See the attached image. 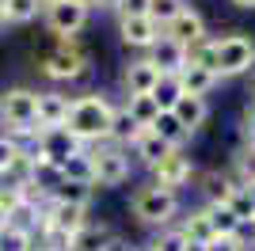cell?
<instances>
[{
    "label": "cell",
    "instance_id": "1",
    "mask_svg": "<svg viewBox=\"0 0 255 251\" xmlns=\"http://www.w3.org/2000/svg\"><path fill=\"white\" fill-rule=\"evenodd\" d=\"M111 118H115V99L107 92H84V95H73L65 129H69L84 148H96V145H107Z\"/></svg>",
    "mask_w": 255,
    "mask_h": 251
},
{
    "label": "cell",
    "instance_id": "2",
    "mask_svg": "<svg viewBox=\"0 0 255 251\" xmlns=\"http://www.w3.org/2000/svg\"><path fill=\"white\" fill-rule=\"evenodd\" d=\"M88 69H92V57H88V50L76 38H57V46L38 57V73L57 84L80 80V76H88Z\"/></svg>",
    "mask_w": 255,
    "mask_h": 251
},
{
    "label": "cell",
    "instance_id": "3",
    "mask_svg": "<svg viewBox=\"0 0 255 251\" xmlns=\"http://www.w3.org/2000/svg\"><path fill=\"white\" fill-rule=\"evenodd\" d=\"M129 213L141 221V225H156V229H168L175 213H179V194L171 190H160V187H137L129 194Z\"/></svg>",
    "mask_w": 255,
    "mask_h": 251
},
{
    "label": "cell",
    "instance_id": "4",
    "mask_svg": "<svg viewBox=\"0 0 255 251\" xmlns=\"http://www.w3.org/2000/svg\"><path fill=\"white\" fill-rule=\"evenodd\" d=\"M217 42V80H233L255 69V38H248L244 31H233Z\"/></svg>",
    "mask_w": 255,
    "mask_h": 251
},
{
    "label": "cell",
    "instance_id": "5",
    "mask_svg": "<svg viewBox=\"0 0 255 251\" xmlns=\"http://www.w3.org/2000/svg\"><path fill=\"white\" fill-rule=\"evenodd\" d=\"M92 152V187H122L129 179V152L126 148H118V145H96V148H88Z\"/></svg>",
    "mask_w": 255,
    "mask_h": 251
},
{
    "label": "cell",
    "instance_id": "6",
    "mask_svg": "<svg viewBox=\"0 0 255 251\" xmlns=\"http://www.w3.org/2000/svg\"><path fill=\"white\" fill-rule=\"evenodd\" d=\"M0 122H4V129L38 126V92L34 88H8L0 95Z\"/></svg>",
    "mask_w": 255,
    "mask_h": 251
},
{
    "label": "cell",
    "instance_id": "7",
    "mask_svg": "<svg viewBox=\"0 0 255 251\" xmlns=\"http://www.w3.org/2000/svg\"><path fill=\"white\" fill-rule=\"evenodd\" d=\"M152 171V187H160V190H171V194H179L187 183L194 179V160L183 152V148H171L168 156L160 160L156 167H149Z\"/></svg>",
    "mask_w": 255,
    "mask_h": 251
},
{
    "label": "cell",
    "instance_id": "8",
    "mask_svg": "<svg viewBox=\"0 0 255 251\" xmlns=\"http://www.w3.org/2000/svg\"><path fill=\"white\" fill-rule=\"evenodd\" d=\"M80 141H76L65 126H46V129H38V141H34V156L46 160V164H57L61 167L69 156H76L80 152Z\"/></svg>",
    "mask_w": 255,
    "mask_h": 251
},
{
    "label": "cell",
    "instance_id": "9",
    "mask_svg": "<svg viewBox=\"0 0 255 251\" xmlns=\"http://www.w3.org/2000/svg\"><path fill=\"white\" fill-rule=\"evenodd\" d=\"M88 19H92V11L80 8V4H69V0L46 4V31L53 38H76L88 27Z\"/></svg>",
    "mask_w": 255,
    "mask_h": 251
},
{
    "label": "cell",
    "instance_id": "10",
    "mask_svg": "<svg viewBox=\"0 0 255 251\" xmlns=\"http://www.w3.org/2000/svg\"><path fill=\"white\" fill-rule=\"evenodd\" d=\"M145 57L160 69V76H179L183 69H187V46H179V42L168 38V34H160L156 46H152Z\"/></svg>",
    "mask_w": 255,
    "mask_h": 251
},
{
    "label": "cell",
    "instance_id": "11",
    "mask_svg": "<svg viewBox=\"0 0 255 251\" xmlns=\"http://www.w3.org/2000/svg\"><path fill=\"white\" fill-rule=\"evenodd\" d=\"M156 80H160V69L149 57H133V61L122 69V92L126 95H152Z\"/></svg>",
    "mask_w": 255,
    "mask_h": 251
},
{
    "label": "cell",
    "instance_id": "12",
    "mask_svg": "<svg viewBox=\"0 0 255 251\" xmlns=\"http://www.w3.org/2000/svg\"><path fill=\"white\" fill-rule=\"evenodd\" d=\"M164 34H168V38H175L179 46H194V42L210 38V34H206V19H202V11H194L191 4H187V8H183L179 15H175V19L164 27Z\"/></svg>",
    "mask_w": 255,
    "mask_h": 251
},
{
    "label": "cell",
    "instance_id": "13",
    "mask_svg": "<svg viewBox=\"0 0 255 251\" xmlns=\"http://www.w3.org/2000/svg\"><path fill=\"white\" fill-rule=\"evenodd\" d=\"M118 34H122V42H126L129 50H145L149 53L164 31H160L149 15H133V19H118Z\"/></svg>",
    "mask_w": 255,
    "mask_h": 251
},
{
    "label": "cell",
    "instance_id": "14",
    "mask_svg": "<svg viewBox=\"0 0 255 251\" xmlns=\"http://www.w3.org/2000/svg\"><path fill=\"white\" fill-rule=\"evenodd\" d=\"M198 183H202V202L206 206H225L229 202V194L236 190V179L229 175V171H217V167H210V171H202L198 175Z\"/></svg>",
    "mask_w": 255,
    "mask_h": 251
},
{
    "label": "cell",
    "instance_id": "15",
    "mask_svg": "<svg viewBox=\"0 0 255 251\" xmlns=\"http://www.w3.org/2000/svg\"><path fill=\"white\" fill-rule=\"evenodd\" d=\"M171 115H175V122H179L187 133H198L206 126V118H210V103H206V99H194V95H183L179 103L171 107Z\"/></svg>",
    "mask_w": 255,
    "mask_h": 251
},
{
    "label": "cell",
    "instance_id": "16",
    "mask_svg": "<svg viewBox=\"0 0 255 251\" xmlns=\"http://www.w3.org/2000/svg\"><path fill=\"white\" fill-rule=\"evenodd\" d=\"M69 103H73V95L65 92H38V126H65L69 118Z\"/></svg>",
    "mask_w": 255,
    "mask_h": 251
},
{
    "label": "cell",
    "instance_id": "17",
    "mask_svg": "<svg viewBox=\"0 0 255 251\" xmlns=\"http://www.w3.org/2000/svg\"><path fill=\"white\" fill-rule=\"evenodd\" d=\"M126 152H133V156H137L145 167H156L160 160H164V156L171 152V145H164V141H160V137L152 133V129H141V133L133 137V145H129Z\"/></svg>",
    "mask_w": 255,
    "mask_h": 251
},
{
    "label": "cell",
    "instance_id": "18",
    "mask_svg": "<svg viewBox=\"0 0 255 251\" xmlns=\"http://www.w3.org/2000/svg\"><path fill=\"white\" fill-rule=\"evenodd\" d=\"M115 236H118V232L111 229V225H96V221H88L84 229L73 236V248H69V251H103Z\"/></svg>",
    "mask_w": 255,
    "mask_h": 251
},
{
    "label": "cell",
    "instance_id": "19",
    "mask_svg": "<svg viewBox=\"0 0 255 251\" xmlns=\"http://www.w3.org/2000/svg\"><path fill=\"white\" fill-rule=\"evenodd\" d=\"M141 133V126L126 115V107H115V118H111V129H107V145H118V148H129L133 137Z\"/></svg>",
    "mask_w": 255,
    "mask_h": 251
},
{
    "label": "cell",
    "instance_id": "20",
    "mask_svg": "<svg viewBox=\"0 0 255 251\" xmlns=\"http://www.w3.org/2000/svg\"><path fill=\"white\" fill-rule=\"evenodd\" d=\"M217 76L213 73H206V69H194V65H187L179 73V88H183V95H194V99H206V95L217 88Z\"/></svg>",
    "mask_w": 255,
    "mask_h": 251
},
{
    "label": "cell",
    "instance_id": "21",
    "mask_svg": "<svg viewBox=\"0 0 255 251\" xmlns=\"http://www.w3.org/2000/svg\"><path fill=\"white\" fill-rule=\"evenodd\" d=\"M149 129L160 137V141H164V145H171V148H183L187 141H191V133H187L179 122H175V115H171V111H160L156 122H152Z\"/></svg>",
    "mask_w": 255,
    "mask_h": 251
},
{
    "label": "cell",
    "instance_id": "22",
    "mask_svg": "<svg viewBox=\"0 0 255 251\" xmlns=\"http://www.w3.org/2000/svg\"><path fill=\"white\" fill-rule=\"evenodd\" d=\"M61 183H65L61 167H57V164H46V160L34 156V175H31V183H27V187H34L38 194H42V198H50V194L61 187Z\"/></svg>",
    "mask_w": 255,
    "mask_h": 251
},
{
    "label": "cell",
    "instance_id": "23",
    "mask_svg": "<svg viewBox=\"0 0 255 251\" xmlns=\"http://www.w3.org/2000/svg\"><path fill=\"white\" fill-rule=\"evenodd\" d=\"M179 232H183L191 244L206 248V244L213 240V229H210V217H206V206H202V209H194V213H187V217L179 221Z\"/></svg>",
    "mask_w": 255,
    "mask_h": 251
},
{
    "label": "cell",
    "instance_id": "24",
    "mask_svg": "<svg viewBox=\"0 0 255 251\" xmlns=\"http://www.w3.org/2000/svg\"><path fill=\"white\" fill-rule=\"evenodd\" d=\"M126 115L133 118V122L141 126V129H149L152 122H156V115H160V107H156V99L152 95H126Z\"/></svg>",
    "mask_w": 255,
    "mask_h": 251
},
{
    "label": "cell",
    "instance_id": "25",
    "mask_svg": "<svg viewBox=\"0 0 255 251\" xmlns=\"http://www.w3.org/2000/svg\"><path fill=\"white\" fill-rule=\"evenodd\" d=\"M206 217H210L213 236H240V229H244L229 206H206Z\"/></svg>",
    "mask_w": 255,
    "mask_h": 251
},
{
    "label": "cell",
    "instance_id": "26",
    "mask_svg": "<svg viewBox=\"0 0 255 251\" xmlns=\"http://www.w3.org/2000/svg\"><path fill=\"white\" fill-rule=\"evenodd\" d=\"M187 65L206 69V73L217 76V42H213V38H202V42H194V46H187Z\"/></svg>",
    "mask_w": 255,
    "mask_h": 251
},
{
    "label": "cell",
    "instance_id": "27",
    "mask_svg": "<svg viewBox=\"0 0 255 251\" xmlns=\"http://www.w3.org/2000/svg\"><path fill=\"white\" fill-rule=\"evenodd\" d=\"M42 8V0H0V15L4 23H31Z\"/></svg>",
    "mask_w": 255,
    "mask_h": 251
},
{
    "label": "cell",
    "instance_id": "28",
    "mask_svg": "<svg viewBox=\"0 0 255 251\" xmlns=\"http://www.w3.org/2000/svg\"><path fill=\"white\" fill-rule=\"evenodd\" d=\"M61 175L69 179V183H88V187H92V152L80 148L76 156H69L61 164Z\"/></svg>",
    "mask_w": 255,
    "mask_h": 251
},
{
    "label": "cell",
    "instance_id": "29",
    "mask_svg": "<svg viewBox=\"0 0 255 251\" xmlns=\"http://www.w3.org/2000/svg\"><path fill=\"white\" fill-rule=\"evenodd\" d=\"M92 194H96V187H88V183H69V179H65L61 187L50 194V202H65V206H88V202H92Z\"/></svg>",
    "mask_w": 255,
    "mask_h": 251
},
{
    "label": "cell",
    "instance_id": "30",
    "mask_svg": "<svg viewBox=\"0 0 255 251\" xmlns=\"http://www.w3.org/2000/svg\"><path fill=\"white\" fill-rule=\"evenodd\" d=\"M233 179L236 187H255V145H244L233 156Z\"/></svg>",
    "mask_w": 255,
    "mask_h": 251
},
{
    "label": "cell",
    "instance_id": "31",
    "mask_svg": "<svg viewBox=\"0 0 255 251\" xmlns=\"http://www.w3.org/2000/svg\"><path fill=\"white\" fill-rule=\"evenodd\" d=\"M152 99H156L160 111H171V107L183 99V88H179V76H160L156 88H152Z\"/></svg>",
    "mask_w": 255,
    "mask_h": 251
},
{
    "label": "cell",
    "instance_id": "32",
    "mask_svg": "<svg viewBox=\"0 0 255 251\" xmlns=\"http://www.w3.org/2000/svg\"><path fill=\"white\" fill-rule=\"evenodd\" d=\"M225 206L236 213V221H240V225H255V202H252V190H248V187H236L233 194H229V202H225Z\"/></svg>",
    "mask_w": 255,
    "mask_h": 251
},
{
    "label": "cell",
    "instance_id": "33",
    "mask_svg": "<svg viewBox=\"0 0 255 251\" xmlns=\"http://www.w3.org/2000/svg\"><path fill=\"white\" fill-rule=\"evenodd\" d=\"M149 248L152 251H187V248H191V240L179 232V225H168V229H160L156 236L149 240Z\"/></svg>",
    "mask_w": 255,
    "mask_h": 251
},
{
    "label": "cell",
    "instance_id": "34",
    "mask_svg": "<svg viewBox=\"0 0 255 251\" xmlns=\"http://www.w3.org/2000/svg\"><path fill=\"white\" fill-rule=\"evenodd\" d=\"M183 8H187V0H149V19L164 31V27H168Z\"/></svg>",
    "mask_w": 255,
    "mask_h": 251
},
{
    "label": "cell",
    "instance_id": "35",
    "mask_svg": "<svg viewBox=\"0 0 255 251\" xmlns=\"http://www.w3.org/2000/svg\"><path fill=\"white\" fill-rule=\"evenodd\" d=\"M0 251H31V232L4 225L0 229Z\"/></svg>",
    "mask_w": 255,
    "mask_h": 251
},
{
    "label": "cell",
    "instance_id": "36",
    "mask_svg": "<svg viewBox=\"0 0 255 251\" xmlns=\"http://www.w3.org/2000/svg\"><path fill=\"white\" fill-rule=\"evenodd\" d=\"M133 15H149V0H122L118 4V19H133Z\"/></svg>",
    "mask_w": 255,
    "mask_h": 251
},
{
    "label": "cell",
    "instance_id": "37",
    "mask_svg": "<svg viewBox=\"0 0 255 251\" xmlns=\"http://www.w3.org/2000/svg\"><path fill=\"white\" fill-rule=\"evenodd\" d=\"M202 251H244V244L236 240V236H213Z\"/></svg>",
    "mask_w": 255,
    "mask_h": 251
},
{
    "label": "cell",
    "instance_id": "38",
    "mask_svg": "<svg viewBox=\"0 0 255 251\" xmlns=\"http://www.w3.org/2000/svg\"><path fill=\"white\" fill-rule=\"evenodd\" d=\"M240 129H244V145H255V103H248V107H244Z\"/></svg>",
    "mask_w": 255,
    "mask_h": 251
},
{
    "label": "cell",
    "instance_id": "39",
    "mask_svg": "<svg viewBox=\"0 0 255 251\" xmlns=\"http://www.w3.org/2000/svg\"><path fill=\"white\" fill-rule=\"evenodd\" d=\"M15 152H19V148H15V145L8 141V137L0 133V171H4V167L11 164V156H15Z\"/></svg>",
    "mask_w": 255,
    "mask_h": 251
},
{
    "label": "cell",
    "instance_id": "40",
    "mask_svg": "<svg viewBox=\"0 0 255 251\" xmlns=\"http://www.w3.org/2000/svg\"><path fill=\"white\" fill-rule=\"evenodd\" d=\"M103 251H137V244H129V240H122V236H115Z\"/></svg>",
    "mask_w": 255,
    "mask_h": 251
},
{
    "label": "cell",
    "instance_id": "41",
    "mask_svg": "<svg viewBox=\"0 0 255 251\" xmlns=\"http://www.w3.org/2000/svg\"><path fill=\"white\" fill-rule=\"evenodd\" d=\"M96 4H99V8H115V11H118V4H122V0H96Z\"/></svg>",
    "mask_w": 255,
    "mask_h": 251
},
{
    "label": "cell",
    "instance_id": "42",
    "mask_svg": "<svg viewBox=\"0 0 255 251\" xmlns=\"http://www.w3.org/2000/svg\"><path fill=\"white\" fill-rule=\"evenodd\" d=\"M69 4H80V8H88V11L96 8V0H69Z\"/></svg>",
    "mask_w": 255,
    "mask_h": 251
},
{
    "label": "cell",
    "instance_id": "43",
    "mask_svg": "<svg viewBox=\"0 0 255 251\" xmlns=\"http://www.w3.org/2000/svg\"><path fill=\"white\" fill-rule=\"evenodd\" d=\"M248 95H252V103H255V69H252V80H248Z\"/></svg>",
    "mask_w": 255,
    "mask_h": 251
},
{
    "label": "cell",
    "instance_id": "44",
    "mask_svg": "<svg viewBox=\"0 0 255 251\" xmlns=\"http://www.w3.org/2000/svg\"><path fill=\"white\" fill-rule=\"evenodd\" d=\"M233 4H236V8H248V11L255 8V0H233Z\"/></svg>",
    "mask_w": 255,
    "mask_h": 251
},
{
    "label": "cell",
    "instance_id": "45",
    "mask_svg": "<svg viewBox=\"0 0 255 251\" xmlns=\"http://www.w3.org/2000/svg\"><path fill=\"white\" fill-rule=\"evenodd\" d=\"M137 251H152V248H149V244H145V248H137Z\"/></svg>",
    "mask_w": 255,
    "mask_h": 251
},
{
    "label": "cell",
    "instance_id": "46",
    "mask_svg": "<svg viewBox=\"0 0 255 251\" xmlns=\"http://www.w3.org/2000/svg\"><path fill=\"white\" fill-rule=\"evenodd\" d=\"M42 4H57V0H42Z\"/></svg>",
    "mask_w": 255,
    "mask_h": 251
},
{
    "label": "cell",
    "instance_id": "47",
    "mask_svg": "<svg viewBox=\"0 0 255 251\" xmlns=\"http://www.w3.org/2000/svg\"><path fill=\"white\" fill-rule=\"evenodd\" d=\"M252 236H255V225H252Z\"/></svg>",
    "mask_w": 255,
    "mask_h": 251
}]
</instances>
